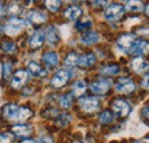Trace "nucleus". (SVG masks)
Returning <instances> with one entry per match:
<instances>
[{"mask_svg": "<svg viewBox=\"0 0 149 143\" xmlns=\"http://www.w3.org/2000/svg\"><path fill=\"white\" fill-rule=\"evenodd\" d=\"M24 25H25V22L23 19L17 17H13L10 18L9 21H7V23H6L5 28H3V31H5L6 35H8L10 37L16 36L23 30Z\"/></svg>", "mask_w": 149, "mask_h": 143, "instance_id": "nucleus-1", "label": "nucleus"}, {"mask_svg": "<svg viewBox=\"0 0 149 143\" xmlns=\"http://www.w3.org/2000/svg\"><path fill=\"white\" fill-rule=\"evenodd\" d=\"M136 39L133 35H123L117 40V48L123 53H131Z\"/></svg>", "mask_w": 149, "mask_h": 143, "instance_id": "nucleus-2", "label": "nucleus"}, {"mask_svg": "<svg viewBox=\"0 0 149 143\" xmlns=\"http://www.w3.org/2000/svg\"><path fill=\"white\" fill-rule=\"evenodd\" d=\"M71 78H72V72L70 70H60V71L56 72L55 76L53 77L52 85L56 88L63 87Z\"/></svg>", "mask_w": 149, "mask_h": 143, "instance_id": "nucleus-3", "label": "nucleus"}, {"mask_svg": "<svg viewBox=\"0 0 149 143\" xmlns=\"http://www.w3.org/2000/svg\"><path fill=\"white\" fill-rule=\"evenodd\" d=\"M79 107L81 108L83 111L85 112H88V113H92L99 110L100 108V103H99V100L96 97H84L79 101Z\"/></svg>", "mask_w": 149, "mask_h": 143, "instance_id": "nucleus-4", "label": "nucleus"}, {"mask_svg": "<svg viewBox=\"0 0 149 143\" xmlns=\"http://www.w3.org/2000/svg\"><path fill=\"white\" fill-rule=\"evenodd\" d=\"M124 7L122 5H117V3H113V5H110L106 12H104V17L107 18L108 21H117L123 16L124 14Z\"/></svg>", "mask_w": 149, "mask_h": 143, "instance_id": "nucleus-5", "label": "nucleus"}, {"mask_svg": "<svg viewBox=\"0 0 149 143\" xmlns=\"http://www.w3.org/2000/svg\"><path fill=\"white\" fill-rule=\"evenodd\" d=\"M111 86V81L108 79H102V80H97L91 85V90L94 94H99V95H103L106 94Z\"/></svg>", "mask_w": 149, "mask_h": 143, "instance_id": "nucleus-6", "label": "nucleus"}, {"mask_svg": "<svg viewBox=\"0 0 149 143\" xmlns=\"http://www.w3.org/2000/svg\"><path fill=\"white\" fill-rule=\"evenodd\" d=\"M112 109H113L115 113L119 117H126L131 111L130 104L123 100H116L112 104Z\"/></svg>", "mask_w": 149, "mask_h": 143, "instance_id": "nucleus-7", "label": "nucleus"}, {"mask_svg": "<svg viewBox=\"0 0 149 143\" xmlns=\"http://www.w3.org/2000/svg\"><path fill=\"white\" fill-rule=\"evenodd\" d=\"M135 90V84L129 78H120L116 84V90L119 93H131Z\"/></svg>", "mask_w": 149, "mask_h": 143, "instance_id": "nucleus-8", "label": "nucleus"}, {"mask_svg": "<svg viewBox=\"0 0 149 143\" xmlns=\"http://www.w3.org/2000/svg\"><path fill=\"white\" fill-rule=\"evenodd\" d=\"M29 79V73L25 70H19L14 74L12 79V87L13 88H21Z\"/></svg>", "mask_w": 149, "mask_h": 143, "instance_id": "nucleus-9", "label": "nucleus"}, {"mask_svg": "<svg viewBox=\"0 0 149 143\" xmlns=\"http://www.w3.org/2000/svg\"><path fill=\"white\" fill-rule=\"evenodd\" d=\"M131 68L136 73H145L147 70H149V63L142 57H135L131 62Z\"/></svg>", "mask_w": 149, "mask_h": 143, "instance_id": "nucleus-10", "label": "nucleus"}, {"mask_svg": "<svg viewBox=\"0 0 149 143\" xmlns=\"http://www.w3.org/2000/svg\"><path fill=\"white\" fill-rule=\"evenodd\" d=\"M19 112V107L16 104H7L2 109V115L8 120H17Z\"/></svg>", "mask_w": 149, "mask_h": 143, "instance_id": "nucleus-11", "label": "nucleus"}, {"mask_svg": "<svg viewBox=\"0 0 149 143\" xmlns=\"http://www.w3.org/2000/svg\"><path fill=\"white\" fill-rule=\"evenodd\" d=\"M149 53V42L145 41V40H136V42L134 44L131 54L133 55H145V54Z\"/></svg>", "mask_w": 149, "mask_h": 143, "instance_id": "nucleus-12", "label": "nucleus"}, {"mask_svg": "<svg viewBox=\"0 0 149 143\" xmlns=\"http://www.w3.org/2000/svg\"><path fill=\"white\" fill-rule=\"evenodd\" d=\"M45 33L41 31V30H38L36 31L32 36L30 37V40H29V45H30V47H32V48H39L42 44H44V41H45Z\"/></svg>", "mask_w": 149, "mask_h": 143, "instance_id": "nucleus-13", "label": "nucleus"}, {"mask_svg": "<svg viewBox=\"0 0 149 143\" xmlns=\"http://www.w3.org/2000/svg\"><path fill=\"white\" fill-rule=\"evenodd\" d=\"M42 62L47 68H55L58 63V56L54 52H47L42 55Z\"/></svg>", "mask_w": 149, "mask_h": 143, "instance_id": "nucleus-14", "label": "nucleus"}, {"mask_svg": "<svg viewBox=\"0 0 149 143\" xmlns=\"http://www.w3.org/2000/svg\"><path fill=\"white\" fill-rule=\"evenodd\" d=\"M45 38L47 39L48 44L51 45H55L56 42L60 40V36H58V32L56 30L55 26H48L45 31Z\"/></svg>", "mask_w": 149, "mask_h": 143, "instance_id": "nucleus-15", "label": "nucleus"}, {"mask_svg": "<svg viewBox=\"0 0 149 143\" xmlns=\"http://www.w3.org/2000/svg\"><path fill=\"white\" fill-rule=\"evenodd\" d=\"M28 70H29V72H30L32 76L38 77V78L46 77V74H47L46 70L42 69V68H41L39 64H37L36 62H30V63L28 64Z\"/></svg>", "mask_w": 149, "mask_h": 143, "instance_id": "nucleus-16", "label": "nucleus"}, {"mask_svg": "<svg viewBox=\"0 0 149 143\" xmlns=\"http://www.w3.org/2000/svg\"><path fill=\"white\" fill-rule=\"evenodd\" d=\"M95 61H96V57L94 54H85L78 58V65L81 68H88L93 65Z\"/></svg>", "mask_w": 149, "mask_h": 143, "instance_id": "nucleus-17", "label": "nucleus"}, {"mask_svg": "<svg viewBox=\"0 0 149 143\" xmlns=\"http://www.w3.org/2000/svg\"><path fill=\"white\" fill-rule=\"evenodd\" d=\"M64 16L68 19H70V21H76V19H78L81 16V9L79 7H77V6H71V7L65 9Z\"/></svg>", "mask_w": 149, "mask_h": 143, "instance_id": "nucleus-18", "label": "nucleus"}, {"mask_svg": "<svg viewBox=\"0 0 149 143\" xmlns=\"http://www.w3.org/2000/svg\"><path fill=\"white\" fill-rule=\"evenodd\" d=\"M99 35L94 31H87L85 35H83L80 38V41L84 44V45H93L95 42L99 41Z\"/></svg>", "mask_w": 149, "mask_h": 143, "instance_id": "nucleus-19", "label": "nucleus"}, {"mask_svg": "<svg viewBox=\"0 0 149 143\" xmlns=\"http://www.w3.org/2000/svg\"><path fill=\"white\" fill-rule=\"evenodd\" d=\"M28 18L30 22L32 23H36V24H40V23H44L46 21V15L42 13V12H38V10H32L29 13Z\"/></svg>", "mask_w": 149, "mask_h": 143, "instance_id": "nucleus-20", "label": "nucleus"}, {"mask_svg": "<svg viewBox=\"0 0 149 143\" xmlns=\"http://www.w3.org/2000/svg\"><path fill=\"white\" fill-rule=\"evenodd\" d=\"M12 131L17 136H28L31 134L32 128L28 125H16L12 128Z\"/></svg>", "mask_w": 149, "mask_h": 143, "instance_id": "nucleus-21", "label": "nucleus"}, {"mask_svg": "<svg viewBox=\"0 0 149 143\" xmlns=\"http://www.w3.org/2000/svg\"><path fill=\"white\" fill-rule=\"evenodd\" d=\"M85 90H86V84H85L84 80H77L72 86V93L77 97L81 96L85 93Z\"/></svg>", "mask_w": 149, "mask_h": 143, "instance_id": "nucleus-22", "label": "nucleus"}, {"mask_svg": "<svg viewBox=\"0 0 149 143\" xmlns=\"http://www.w3.org/2000/svg\"><path fill=\"white\" fill-rule=\"evenodd\" d=\"M125 8L130 12H134V13H139L141 10H143V5L141 1H127Z\"/></svg>", "mask_w": 149, "mask_h": 143, "instance_id": "nucleus-23", "label": "nucleus"}, {"mask_svg": "<svg viewBox=\"0 0 149 143\" xmlns=\"http://www.w3.org/2000/svg\"><path fill=\"white\" fill-rule=\"evenodd\" d=\"M78 58H79V57L77 56V54H76V53L68 54V56L65 57V61H64L65 67H67L68 69L74 68L76 64H78Z\"/></svg>", "mask_w": 149, "mask_h": 143, "instance_id": "nucleus-24", "label": "nucleus"}, {"mask_svg": "<svg viewBox=\"0 0 149 143\" xmlns=\"http://www.w3.org/2000/svg\"><path fill=\"white\" fill-rule=\"evenodd\" d=\"M118 72H119V68L117 65H107L100 70V73L102 76H115Z\"/></svg>", "mask_w": 149, "mask_h": 143, "instance_id": "nucleus-25", "label": "nucleus"}, {"mask_svg": "<svg viewBox=\"0 0 149 143\" xmlns=\"http://www.w3.org/2000/svg\"><path fill=\"white\" fill-rule=\"evenodd\" d=\"M70 121H71V116L68 113H62L56 119V124L60 126H67Z\"/></svg>", "mask_w": 149, "mask_h": 143, "instance_id": "nucleus-26", "label": "nucleus"}, {"mask_svg": "<svg viewBox=\"0 0 149 143\" xmlns=\"http://www.w3.org/2000/svg\"><path fill=\"white\" fill-rule=\"evenodd\" d=\"M58 103H60V107L63 108V109L70 108L71 107V103H72L71 96L70 95H63V96H61L60 100H58Z\"/></svg>", "mask_w": 149, "mask_h": 143, "instance_id": "nucleus-27", "label": "nucleus"}, {"mask_svg": "<svg viewBox=\"0 0 149 143\" xmlns=\"http://www.w3.org/2000/svg\"><path fill=\"white\" fill-rule=\"evenodd\" d=\"M112 118H113V116H112L111 112L108 111V110H106L100 116V123L101 124H109V123L112 121Z\"/></svg>", "mask_w": 149, "mask_h": 143, "instance_id": "nucleus-28", "label": "nucleus"}, {"mask_svg": "<svg viewBox=\"0 0 149 143\" xmlns=\"http://www.w3.org/2000/svg\"><path fill=\"white\" fill-rule=\"evenodd\" d=\"M7 12L10 15H17V14H19L21 13V6H19V3H17V2L10 3L9 7H8V9H7Z\"/></svg>", "mask_w": 149, "mask_h": 143, "instance_id": "nucleus-29", "label": "nucleus"}, {"mask_svg": "<svg viewBox=\"0 0 149 143\" xmlns=\"http://www.w3.org/2000/svg\"><path fill=\"white\" fill-rule=\"evenodd\" d=\"M2 49H3V52H6V53H15L16 52V45L14 44V42H3L2 44Z\"/></svg>", "mask_w": 149, "mask_h": 143, "instance_id": "nucleus-30", "label": "nucleus"}, {"mask_svg": "<svg viewBox=\"0 0 149 143\" xmlns=\"http://www.w3.org/2000/svg\"><path fill=\"white\" fill-rule=\"evenodd\" d=\"M91 26H92V22L88 21V19L80 21V22H78V23L76 24V28H77L78 30H87V29H90Z\"/></svg>", "mask_w": 149, "mask_h": 143, "instance_id": "nucleus-31", "label": "nucleus"}, {"mask_svg": "<svg viewBox=\"0 0 149 143\" xmlns=\"http://www.w3.org/2000/svg\"><path fill=\"white\" fill-rule=\"evenodd\" d=\"M61 6V1H46V7L51 12H56Z\"/></svg>", "mask_w": 149, "mask_h": 143, "instance_id": "nucleus-32", "label": "nucleus"}, {"mask_svg": "<svg viewBox=\"0 0 149 143\" xmlns=\"http://www.w3.org/2000/svg\"><path fill=\"white\" fill-rule=\"evenodd\" d=\"M13 140V135L10 133H2L0 134V143H10Z\"/></svg>", "mask_w": 149, "mask_h": 143, "instance_id": "nucleus-33", "label": "nucleus"}, {"mask_svg": "<svg viewBox=\"0 0 149 143\" xmlns=\"http://www.w3.org/2000/svg\"><path fill=\"white\" fill-rule=\"evenodd\" d=\"M2 70H3V77L7 79V78L10 76L12 64H10V63H6V64H3V68H2Z\"/></svg>", "mask_w": 149, "mask_h": 143, "instance_id": "nucleus-34", "label": "nucleus"}, {"mask_svg": "<svg viewBox=\"0 0 149 143\" xmlns=\"http://www.w3.org/2000/svg\"><path fill=\"white\" fill-rule=\"evenodd\" d=\"M142 87L146 88V90H149V74H147L143 80H142Z\"/></svg>", "mask_w": 149, "mask_h": 143, "instance_id": "nucleus-35", "label": "nucleus"}, {"mask_svg": "<svg viewBox=\"0 0 149 143\" xmlns=\"http://www.w3.org/2000/svg\"><path fill=\"white\" fill-rule=\"evenodd\" d=\"M39 143H53V140L49 136H44V137H41V140L39 141Z\"/></svg>", "mask_w": 149, "mask_h": 143, "instance_id": "nucleus-36", "label": "nucleus"}, {"mask_svg": "<svg viewBox=\"0 0 149 143\" xmlns=\"http://www.w3.org/2000/svg\"><path fill=\"white\" fill-rule=\"evenodd\" d=\"M94 6H106L108 3V1H92Z\"/></svg>", "mask_w": 149, "mask_h": 143, "instance_id": "nucleus-37", "label": "nucleus"}, {"mask_svg": "<svg viewBox=\"0 0 149 143\" xmlns=\"http://www.w3.org/2000/svg\"><path fill=\"white\" fill-rule=\"evenodd\" d=\"M138 32L140 35H143V36H149V29H140Z\"/></svg>", "mask_w": 149, "mask_h": 143, "instance_id": "nucleus-38", "label": "nucleus"}, {"mask_svg": "<svg viewBox=\"0 0 149 143\" xmlns=\"http://www.w3.org/2000/svg\"><path fill=\"white\" fill-rule=\"evenodd\" d=\"M142 113H143V116H145L147 119H149V107L145 108V109L142 110Z\"/></svg>", "mask_w": 149, "mask_h": 143, "instance_id": "nucleus-39", "label": "nucleus"}, {"mask_svg": "<svg viewBox=\"0 0 149 143\" xmlns=\"http://www.w3.org/2000/svg\"><path fill=\"white\" fill-rule=\"evenodd\" d=\"M5 15V6L3 3H0V16Z\"/></svg>", "mask_w": 149, "mask_h": 143, "instance_id": "nucleus-40", "label": "nucleus"}, {"mask_svg": "<svg viewBox=\"0 0 149 143\" xmlns=\"http://www.w3.org/2000/svg\"><path fill=\"white\" fill-rule=\"evenodd\" d=\"M21 143H36L33 140H30V139H26V140H23Z\"/></svg>", "mask_w": 149, "mask_h": 143, "instance_id": "nucleus-41", "label": "nucleus"}, {"mask_svg": "<svg viewBox=\"0 0 149 143\" xmlns=\"http://www.w3.org/2000/svg\"><path fill=\"white\" fill-rule=\"evenodd\" d=\"M146 13L149 15V5H147V6H146Z\"/></svg>", "mask_w": 149, "mask_h": 143, "instance_id": "nucleus-42", "label": "nucleus"}, {"mask_svg": "<svg viewBox=\"0 0 149 143\" xmlns=\"http://www.w3.org/2000/svg\"><path fill=\"white\" fill-rule=\"evenodd\" d=\"M1 31H2V26H1V24H0V33H1Z\"/></svg>", "mask_w": 149, "mask_h": 143, "instance_id": "nucleus-43", "label": "nucleus"}, {"mask_svg": "<svg viewBox=\"0 0 149 143\" xmlns=\"http://www.w3.org/2000/svg\"><path fill=\"white\" fill-rule=\"evenodd\" d=\"M147 143H149V139H148V140H147Z\"/></svg>", "mask_w": 149, "mask_h": 143, "instance_id": "nucleus-44", "label": "nucleus"}, {"mask_svg": "<svg viewBox=\"0 0 149 143\" xmlns=\"http://www.w3.org/2000/svg\"><path fill=\"white\" fill-rule=\"evenodd\" d=\"M74 143H81V142H74Z\"/></svg>", "mask_w": 149, "mask_h": 143, "instance_id": "nucleus-45", "label": "nucleus"}, {"mask_svg": "<svg viewBox=\"0 0 149 143\" xmlns=\"http://www.w3.org/2000/svg\"><path fill=\"white\" fill-rule=\"evenodd\" d=\"M134 143H141V142H134Z\"/></svg>", "mask_w": 149, "mask_h": 143, "instance_id": "nucleus-46", "label": "nucleus"}]
</instances>
